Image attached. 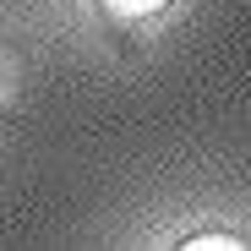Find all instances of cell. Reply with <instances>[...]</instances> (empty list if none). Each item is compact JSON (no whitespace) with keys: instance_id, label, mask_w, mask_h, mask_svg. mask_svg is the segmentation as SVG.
I'll list each match as a JSON object with an SVG mask.
<instances>
[{"instance_id":"obj_1","label":"cell","mask_w":251,"mask_h":251,"mask_svg":"<svg viewBox=\"0 0 251 251\" xmlns=\"http://www.w3.org/2000/svg\"><path fill=\"white\" fill-rule=\"evenodd\" d=\"M170 6H175V0H99V11L109 22H148L158 11H170Z\"/></svg>"},{"instance_id":"obj_2","label":"cell","mask_w":251,"mask_h":251,"mask_svg":"<svg viewBox=\"0 0 251 251\" xmlns=\"http://www.w3.org/2000/svg\"><path fill=\"white\" fill-rule=\"evenodd\" d=\"M180 246H186V251H202V246H207V251H235V246H246V240H240V235H186Z\"/></svg>"}]
</instances>
